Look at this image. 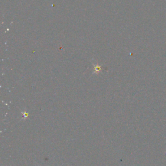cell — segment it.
Returning <instances> with one entry per match:
<instances>
[{
    "instance_id": "cell-1",
    "label": "cell",
    "mask_w": 166,
    "mask_h": 166,
    "mask_svg": "<svg viewBox=\"0 0 166 166\" xmlns=\"http://www.w3.org/2000/svg\"><path fill=\"white\" fill-rule=\"evenodd\" d=\"M22 114H23V118H27L28 117V115H29V114H28V113H27V112H22Z\"/></svg>"
},
{
    "instance_id": "cell-2",
    "label": "cell",
    "mask_w": 166,
    "mask_h": 166,
    "mask_svg": "<svg viewBox=\"0 0 166 166\" xmlns=\"http://www.w3.org/2000/svg\"><path fill=\"white\" fill-rule=\"evenodd\" d=\"M38 165V166H40V165Z\"/></svg>"
}]
</instances>
